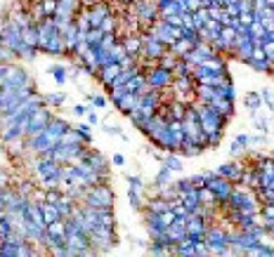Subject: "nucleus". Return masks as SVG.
Masks as SVG:
<instances>
[{"label":"nucleus","mask_w":274,"mask_h":257,"mask_svg":"<svg viewBox=\"0 0 274 257\" xmlns=\"http://www.w3.org/2000/svg\"><path fill=\"white\" fill-rule=\"evenodd\" d=\"M83 203L92 205V208H114V191H111L109 182H99L95 187H90Z\"/></svg>","instance_id":"obj_1"},{"label":"nucleus","mask_w":274,"mask_h":257,"mask_svg":"<svg viewBox=\"0 0 274 257\" xmlns=\"http://www.w3.org/2000/svg\"><path fill=\"white\" fill-rule=\"evenodd\" d=\"M206 187L215 193L218 203H227V201H229V196H232V191H234L232 182H229V179H225V177L215 175V172H206Z\"/></svg>","instance_id":"obj_2"},{"label":"nucleus","mask_w":274,"mask_h":257,"mask_svg":"<svg viewBox=\"0 0 274 257\" xmlns=\"http://www.w3.org/2000/svg\"><path fill=\"white\" fill-rule=\"evenodd\" d=\"M147 83H149V87H154V90H165V87H170L173 85V71H168V68L163 66H154L149 68L147 73Z\"/></svg>","instance_id":"obj_3"},{"label":"nucleus","mask_w":274,"mask_h":257,"mask_svg":"<svg viewBox=\"0 0 274 257\" xmlns=\"http://www.w3.org/2000/svg\"><path fill=\"white\" fill-rule=\"evenodd\" d=\"M26 83H31V78H28V73L24 71V68H19L17 64H10L7 62V68H5V90H17V87H22V85H26Z\"/></svg>","instance_id":"obj_4"},{"label":"nucleus","mask_w":274,"mask_h":257,"mask_svg":"<svg viewBox=\"0 0 274 257\" xmlns=\"http://www.w3.org/2000/svg\"><path fill=\"white\" fill-rule=\"evenodd\" d=\"M165 52H168V47H165L159 38H154L151 33L142 36V52H139V59H142V57H147V59H161Z\"/></svg>","instance_id":"obj_5"},{"label":"nucleus","mask_w":274,"mask_h":257,"mask_svg":"<svg viewBox=\"0 0 274 257\" xmlns=\"http://www.w3.org/2000/svg\"><path fill=\"white\" fill-rule=\"evenodd\" d=\"M52 121V111L43 104L41 108H36L33 113H31V121H28V128H26V135L24 137H31V135H36V132H41L43 128L47 125V123Z\"/></svg>","instance_id":"obj_6"},{"label":"nucleus","mask_w":274,"mask_h":257,"mask_svg":"<svg viewBox=\"0 0 274 257\" xmlns=\"http://www.w3.org/2000/svg\"><path fill=\"white\" fill-rule=\"evenodd\" d=\"M206 224L204 217L196 215V213H189V219H187V236L192 241H204L206 238Z\"/></svg>","instance_id":"obj_7"},{"label":"nucleus","mask_w":274,"mask_h":257,"mask_svg":"<svg viewBox=\"0 0 274 257\" xmlns=\"http://www.w3.org/2000/svg\"><path fill=\"white\" fill-rule=\"evenodd\" d=\"M244 165L246 163L241 161H232V163H222L218 170H215V175L225 177V179H229L232 184H239V179H241V170H244Z\"/></svg>","instance_id":"obj_8"},{"label":"nucleus","mask_w":274,"mask_h":257,"mask_svg":"<svg viewBox=\"0 0 274 257\" xmlns=\"http://www.w3.org/2000/svg\"><path fill=\"white\" fill-rule=\"evenodd\" d=\"M85 161L90 163L92 168H95L97 172H102V175L109 179V163H107V158L102 156V151H97V149H90L88 151V158Z\"/></svg>","instance_id":"obj_9"},{"label":"nucleus","mask_w":274,"mask_h":257,"mask_svg":"<svg viewBox=\"0 0 274 257\" xmlns=\"http://www.w3.org/2000/svg\"><path fill=\"white\" fill-rule=\"evenodd\" d=\"M123 47H125V52L130 54V57H139V52H142V36L139 33H128L123 41Z\"/></svg>","instance_id":"obj_10"},{"label":"nucleus","mask_w":274,"mask_h":257,"mask_svg":"<svg viewBox=\"0 0 274 257\" xmlns=\"http://www.w3.org/2000/svg\"><path fill=\"white\" fill-rule=\"evenodd\" d=\"M178 196H180V201H182V205L189 213H194L201 205V201H199V189H189V191H184V193H178Z\"/></svg>","instance_id":"obj_11"},{"label":"nucleus","mask_w":274,"mask_h":257,"mask_svg":"<svg viewBox=\"0 0 274 257\" xmlns=\"http://www.w3.org/2000/svg\"><path fill=\"white\" fill-rule=\"evenodd\" d=\"M210 107L213 108H218L222 116H227V118H232L234 116V102H229V99H222V97H213L210 99Z\"/></svg>","instance_id":"obj_12"},{"label":"nucleus","mask_w":274,"mask_h":257,"mask_svg":"<svg viewBox=\"0 0 274 257\" xmlns=\"http://www.w3.org/2000/svg\"><path fill=\"white\" fill-rule=\"evenodd\" d=\"M118 73H121V66H118V64H109V66L99 68V76H97V78H99V81H102V85L107 87V85H111V81H114Z\"/></svg>","instance_id":"obj_13"},{"label":"nucleus","mask_w":274,"mask_h":257,"mask_svg":"<svg viewBox=\"0 0 274 257\" xmlns=\"http://www.w3.org/2000/svg\"><path fill=\"white\" fill-rule=\"evenodd\" d=\"M170 182H173V170L163 165V168L154 175V187H156V189H163V187H168Z\"/></svg>","instance_id":"obj_14"},{"label":"nucleus","mask_w":274,"mask_h":257,"mask_svg":"<svg viewBox=\"0 0 274 257\" xmlns=\"http://www.w3.org/2000/svg\"><path fill=\"white\" fill-rule=\"evenodd\" d=\"M246 64L258 73H272L274 71V62H267V59H248Z\"/></svg>","instance_id":"obj_15"},{"label":"nucleus","mask_w":274,"mask_h":257,"mask_svg":"<svg viewBox=\"0 0 274 257\" xmlns=\"http://www.w3.org/2000/svg\"><path fill=\"white\" fill-rule=\"evenodd\" d=\"M168 107H170V118H178V121H182L184 118V113H187V104L184 102H180V99H170L168 102Z\"/></svg>","instance_id":"obj_16"},{"label":"nucleus","mask_w":274,"mask_h":257,"mask_svg":"<svg viewBox=\"0 0 274 257\" xmlns=\"http://www.w3.org/2000/svg\"><path fill=\"white\" fill-rule=\"evenodd\" d=\"M41 210H43V217H45V222H47V224H52V222H57V219H62V217H59V208H57L55 203H47V201H45V203L41 205Z\"/></svg>","instance_id":"obj_17"},{"label":"nucleus","mask_w":274,"mask_h":257,"mask_svg":"<svg viewBox=\"0 0 274 257\" xmlns=\"http://www.w3.org/2000/svg\"><path fill=\"white\" fill-rule=\"evenodd\" d=\"M192 47H194V45H192L189 41H184V38H178V41H175L173 45H170V47H168V50L175 54V57H184V54L189 52Z\"/></svg>","instance_id":"obj_18"},{"label":"nucleus","mask_w":274,"mask_h":257,"mask_svg":"<svg viewBox=\"0 0 274 257\" xmlns=\"http://www.w3.org/2000/svg\"><path fill=\"white\" fill-rule=\"evenodd\" d=\"M47 234L50 236H55V238H59V241H64V236H67V224H64V219H57V222H52V224H47Z\"/></svg>","instance_id":"obj_19"},{"label":"nucleus","mask_w":274,"mask_h":257,"mask_svg":"<svg viewBox=\"0 0 274 257\" xmlns=\"http://www.w3.org/2000/svg\"><path fill=\"white\" fill-rule=\"evenodd\" d=\"M128 203H130V208H133V210H142V208H144L142 191H139V189H133V187H130V191H128Z\"/></svg>","instance_id":"obj_20"},{"label":"nucleus","mask_w":274,"mask_h":257,"mask_svg":"<svg viewBox=\"0 0 274 257\" xmlns=\"http://www.w3.org/2000/svg\"><path fill=\"white\" fill-rule=\"evenodd\" d=\"M192 14H194V28L199 31V28L206 26V21L210 19V7H199V10Z\"/></svg>","instance_id":"obj_21"},{"label":"nucleus","mask_w":274,"mask_h":257,"mask_svg":"<svg viewBox=\"0 0 274 257\" xmlns=\"http://www.w3.org/2000/svg\"><path fill=\"white\" fill-rule=\"evenodd\" d=\"M104 38V31L102 28H90V31H85V43H88V47H97L99 43Z\"/></svg>","instance_id":"obj_22"},{"label":"nucleus","mask_w":274,"mask_h":257,"mask_svg":"<svg viewBox=\"0 0 274 257\" xmlns=\"http://www.w3.org/2000/svg\"><path fill=\"white\" fill-rule=\"evenodd\" d=\"M260 104H262V99H260V92H248L246 97H244V107L248 108V111H258L260 108Z\"/></svg>","instance_id":"obj_23"},{"label":"nucleus","mask_w":274,"mask_h":257,"mask_svg":"<svg viewBox=\"0 0 274 257\" xmlns=\"http://www.w3.org/2000/svg\"><path fill=\"white\" fill-rule=\"evenodd\" d=\"M50 73L55 76V83L57 85H64L68 78V71L64 66H59V64H55V66H50Z\"/></svg>","instance_id":"obj_24"},{"label":"nucleus","mask_w":274,"mask_h":257,"mask_svg":"<svg viewBox=\"0 0 274 257\" xmlns=\"http://www.w3.org/2000/svg\"><path fill=\"white\" fill-rule=\"evenodd\" d=\"M170 187H173V189L178 191V193H184V191L194 189L192 177H184V179H175V182H170Z\"/></svg>","instance_id":"obj_25"},{"label":"nucleus","mask_w":274,"mask_h":257,"mask_svg":"<svg viewBox=\"0 0 274 257\" xmlns=\"http://www.w3.org/2000/svg\"><path fill=\"white\" fill-rule=\"evenodd\" d=\"M149 255H156V257L170 255V248H168L165 243H159V241H151V245H149Z\"/></svg>","instance_id":"obj_26"},{"label":"nucleus","mask_w":274,"mask_h":257,"mask_svg":"<svg viewBox=\"0 0 274 257\" xmlns=\"http://www.w3.org/2000/svg\"><path fill=\"white\" fill-rule=\"evenodd\" d=\"M67 102V95L64 92H52V95L45 97V107H62Z\"/></svg>","instance_id":"obj_27"},{"label":"nucleus","mask_w":274,"mask_h":257,"mask_svg":"<svg viewBox=\"0 0 274 257\" xmlns=\"http://www.w3.org/2000/svg\"><path fill=\"white\" fill-rule=\"evenodd\" d=\"M218 95L222 97V99H229V102H234V99H236V90H234L232 83H229V85H220Z\"/></svg>","instance_id":"obj_28"},{"label":"nucleus","mask_w":274,"mask_h":257,"mask_svg":"<svg viewBox=\"0 0 274 257\" xmlns=\"http://www.w3.org/2000/svg\"><path fill=\"white\" fill-rule=\"evenodd\" d=\"M163 165L170 168L173 172H180V170H182V161H180L178 156H173V153H170V156H163Z\"/></svg>","instance_id":"obj_29"},{"label":"nucleus","mask_w":274,"mask_h":257,"mask_svg":"<svg viewBox=\"0 0 274 257\" xmlns=\"http://www.w3.org/2000/svg\"><path fill=\"white\" fill-rule=\"evenodd\" d=\"M102 31H104V33H116V28H118V21H116V17H114V14H109V17H107V19H104V21H102Z\"/></svg>","instance_id":"obj_30"},{"label":"nucleus","mask_w":274,"mask_h":257,"mask_svg":"<svg viewBox=\"0 0 274 257\" xmlns=\"http://www.w3.org/2000/svg\"><path fill=\"white\" fill-rule=\"evenodd\" d=\"M28 201H31V203H36V205H43L45 203V189H43V187H36V189L31 191Z\"/></svg>","instance_id":"obj_31"},{"label":"nucleus","mask_w":274,"mask_h":257,"mask_svg":"<svg viewBox=\"0 0 274 257\" xmlns=\"http://www.w3.org/2000/svg\"><path fill=\"white\" fill-rule=\"evenodd\" d=\"M41 7H43V12H45V17H55L57 0H41Z\"/></svg>","instance_id":"obj_32"},{"label":"nucleus","mask_w":274,"mask_h":257,"mask_svg":"<svg viewBox=\"0 0 274 257\" xmlns=\"http://www.w3.org/2000/svg\"><path fill=\"white\" fill-rule=\"evenodd\" d=\"M262 52L267 62H274V41H262Z\"/></svg>","instance_id":"obj_33"},{"label":"nucleus","mask_w":274,"mask_h":257,"mask_svg":"<svg viewBox=\"0 0 274 257\" xmlns=\"http://www.w3.org/2000/svg\"><path fill=\"white\" fill-rule=\"evenodd\" d=\"M125 179H128V184H130L133 189L144 191V182H142V177H139V175H128V177H125Z\"/></svg>","instance_id":"obj_34"},{"label":"nucleus","mask_w":274,"mask_h":257,"mask_svg":"<svg viewBox=\"0 0 274 257\" xmlns=\"http://www.w3.org/2000/svg\"><path fill=\"white\" fill-rule=\"evenodd\" d=\"M260 99H262V104L270 108V111H274V95L270 92V90H262V92H260Z\"/></svg>","instance_id":"obj_35"},{"label":"nucleus","mask_w":274,"mask_h":257,"mask_svg":"<svg viewBox=\"0 0 274 257\" xmlns=\"http://www.w3.org/2000/svg\"><path fill=\"white\" fill-rule=\"evenodd\" d=\"M90 99V107L92 108H104L107 107V97H102V95H92V97H88Z\"/></svg>","instance_id":"obj_36"},{"label":"nucleus","mask_w":274,"mask_h":257,"mask_svg":"<svg viewBox=\"0 0 274 257\" xmlns=\"http://www.w3.org/2000/svg\"><path fill=\"white\" fill-rule=\"evenodd\" d=\"M10 184H12V177H10V172L0 168V189H5V187H10Z\"/></svg>","instance_id":"obj_37"},{"label":"nucleus","mask_w":274,"mask_h":257,"mask_svg":"<svg viewBox=\"0 0 274 257\" xmlns=\"http://www.w3.org/2000/svg\"><path fill=\"white\" fill-rule=\"evenodd\" d=\"M260 215L265 217V219L274 217V203H262V205H260Z\"/></svg>","instance_id":"obj_38"},{"label":"nucleus","mask_w":274,"mask_h":257,"mask_svg":"<svg viewBox=\"0 0 274 257\" xmlns=\"http://www.w3.org/2000/svg\"><path fill=\"white\" fill-rule=\"evenodd\" d=\"M255 128H258V132H267L270 130V121H265V118H255Z\"/></svg>","instance_id":"obj_39"},{"label":"nucleus","mask_w":274,"mask_h":257,"mask_svg":"<svg viewBox=\"0 0 274 257\" xmlns=\"http://www.w3.org/2000/svg\"><path fill=\"white\" fill-rule=\"evenodd\" d=\"M192 184H194V189H204L206 187V175H194Z\"/></svg>","instance_id":"obj_40"},{"label":"nucleus","mask_w":274,"mask_h":257,"mask_svg":"<svg viewBox=\"0 0 274 257\" xmlns=\"http://www.w3.org/2000/svg\"><path fill=\"white\" fill-rule=\"evenodd\" d=\"M241 151H246V147H241V144H239V142L234 139L232 147H229V153H232V156H236V153H241Z\"/></svg>","instance_id":"obj_41"},{"label":"nucleus","mask_w":274,"mask_h":257,"mask_svg":"<svg viewBox=\"0 0 274 257\" xmlns=\"http://www.w3.org/2000/svg\"><path fill=\"white\" fill-rule=\"evenodd\" d=\"M85 118H88L90 125H97V123H99V116H97L95 111H88V113H85Z\"/></svg>","instance_id":"obj_42"},{"label":"nucleus","mask_w":274,"mask_h":257,"mask_svg":"<svg viewBox=\"0 0 274 257\" xmlns=\"http://www.w3.org/2000/svg\"><path fill=\"white\" fill-rule=\"evenodd\" d=\"M236 142H239V144H241V147H251V137L248 135H236Z\"/></svg>","instance_id":"obj_43"},{"label":"nucleus","mask_w":274,"mask_h":257,"mask_svg":"<svg viewBox=\"0 0 274 257\" xmlns=\"http://www.w3.org/2000/svg\"><path fill=\"white\" fill-rule=\"evenodd\" d=\"M265 142H267V137L262 135V132L260 135H255V137H251V144H265Z\"/></svg>","instance_id":"obj_44"},{"label":"nucleus","mask_w":274,"mask_h":257,"mask_svg":"<svg viewBox=\"0 0 274 257\" xmlns=\"http://www.w3.org/2000/svg\"><path fill=\"white\" fill-rule=\"evenodd\" d=\"M111 163H114V165H123V163H125V156H123V153H114Z\"/></svg>","instance_id":"obj_45"},{"label":"nucleus","mask_w":274,"mask_h":257,"mask_svg":"<svg viewBox=\"0 0 274 257\" xmlns=\"http://www.w3.org/2000/svg\"><path fill=\"white\" fill-rule=\"evenodd\" d=\"M73 111H76V116H85V113H88V107H85V104H76Z\"/></svg>","instance_id":"obj_46"},{"label":"nucleus","mask_w":274,"mask_h":257,"mask_svg":"<svg viewBox=\"0 0 274 257\" xmlns=\"http://www.w3.org/2000/svg\"><path fill=\"white\" fill-rule=\"evenodd\" d=\"M104 132H109V135H121V130L114 128V125H104Z\"/></svg>","instance_id":"obj_47"},{"label":"nucleus","mask_w":274,"mask_h":257,"mask_svg":"<svg viewBox=\"0 0 274 257\" xmlns=\"http://www.w3.org/2000/svg\"><path fill=\"white\" fill-rule=\"evenodd\" d=\"M78 130H81V135H90V123H83V125H78Z\"/></svg>","instance_id":"obj_48"}]
</instances>
